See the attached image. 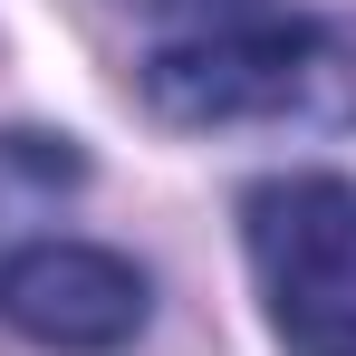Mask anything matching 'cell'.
<instances>
[{
	"label": "cell",
	"mask_w": 356,
	"mask_h": 356,
	"mask_svg": "<svg viewBox=\"0 0 356 356\" xmlns=\"http://www.w3.org/2000/svg\"><path fill=\"white\" fill-rule=\"evenodd\" d=\"M154 289L125 250L97 241H19L0 260V327L49 356H116L145 337Z\"/></svg>",
	"instance_id": "3957f363"
},
{
	"label": "cell",
	"mask_w": 356,
	"mask_h": 356,
	"mask_svg": "<svg viewBox=\"0 0 356 356\" xmlns=\"http://www.w3.org/2000/svg\"><path fill=\"white\" fill-rule=\"evenodd\" d=\"M77 174L87 164L67 154V135H0V212H29V202L67 193Z\"/></svg>",
	"instance_id": "277c9868"
},
{
	"label": "cell",
	"mask_w": 356,
	"mask_h": 356,
	"mask_svg": "<svg viewBox=\"0 0 356 356\" xmlns=\"http://www.w3.org/2000/svg\"><path fill=\"white\" fill-rule=\"evenodd\" d=\"M145 106L164 125H318L356 135V10H260L241 29L154 39Z\"/></svg>",
	"instance_id": "6da1fadb"
},
{
	"label": "cell",
	"mask_w": 356,
	"mask_h": 356,
	"mask_svg": "<svg viewBox=\"0 0 356 356\" xmlns=\"http://www.w3.org/2000/svg\"><path fill=\"white\" fill-rule=\"evenodd\" d=\"M241 250L289 356H356V183L270 174L241 193Z\"/></svg>",
	"instance_id": "7a4b0ae2"
},
{
	"label": "cell",
	"mask_w": 356,
	"mask_h": 356,
	"mask_svg": "<svg viewBox=\"0 0 356 356\" xmlns=\"http://www.w3.org/2000/svg\"><path fill=\"white\" fill-rule=\"evenodd\" d=\"M125 10H145L154 39H202V29H241V19H260L280 0H125Z\"/></svg>",
	"instance_id": "5b68a950"
}]
</instances>
